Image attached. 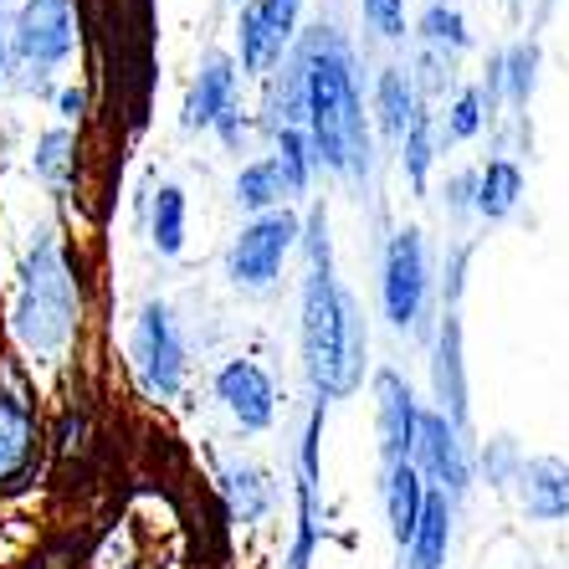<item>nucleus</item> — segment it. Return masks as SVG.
Masks as SVG:
<instances>
[{
    "instance_id": "17",
    "label": "nucleus",
    "mask_w": 569,
    "mask_h": 569,
    "mask_svg": "<svg viewBox=\"0 0 569 569\" xmlns=\"http://www.w3.org/2000/svg\"><path fill=\"white\" fill-rule=\"evenodd\" d=\"M221 492H226V503H231V513H237L241 523H257V518L267 513V503H272L267 477L257 472V467H237V462L221 472Z\"/></svg>"
},
{
    "instance_id": "13",
    "label": "nucleus",
    "mask_w": 569,
    "mask_h": 569,
    "mask_svg": "<svg viewBox=\"0 0 569 569\" xmlns=\"http://www.w3.org/2000/svg\"><path fill=\"white\" fill-rule=\"evenodd\" d=\"M385 513H390V533H396V543L411 549L416 529H421V513H426L421 472H416L411 462H396L390 477H385Z\"/></svg>"
},
{
    "instance_id": "27",
    "label": "nucleus",
    "mask_w": 569,
    "mask_h": 569,
    "mask_svg": "<svg viewBox=\"0 0 569 569\" xmlns=\"http://www.w3.org/2000/svg\"><path fill=\"white\" fill-rule=\"evenodd\" d=\"M426 37H431V41H447V47H467L462 16L447 11V6H431V16H426Z\"/></svg>"
},
{
    "instance_id": "5",
    "label": "nucleus",
    "mask_w": 569,
    "mask_h": 569,
    "mask_svg": "<svg viewBox=\"0 0 569 569\" xmlns=\"http://www.w3.org/2000/svg\"><path fill=\"white\" fill-rule=\"evenodd\" d=\"M78 41V16L72 0H27V11L16 21V57L37 72L57 67Z\"/></svg>"
},
{
    "instance_id": "11",
    "label": "nucleus",
    "mask_w": 569,
    "mask_h": 569,
    "mask_svg": "<svg viewBox=\"0 0 569 569\" xmlns=\"http://www.w3.org/2000/svg\"><path fill=\"white\" fill-rule=\"evenodd\" d=\"M31 447H37V421H31L27 400L0 385V482H11L16 472H27Z\"/></svg>"
},
{
    "instance_id": "4",
    "label": "nucleus",
    "mask_w": 569,
    "mask_h": 569,
    "mask_svg": "<svg viewBox=\"0 0 569 569\" xmlns=\"http://www.w3.org/2000/svg\"><path fill=\"white\" fill-rule=\"evenodd\" d=\"M133 365H139V380H144L149 396H174L180 390V375H186V349H180V333L170 323V308L149 303L139 313V329H133Z\"/></svg>"
},
{
    "instance_id": "2",
    "label": "nucleus",
    "mask_w": 569,
    "mask_h": 569,
    "mask_svg": "<svg viewBox=\"0 0 569 569\" xmlns=\"http://www.w3.org/2000/svg\"><path fill=\"white\" fill-rule=\"evenodd\" d=\"M303 365L318 396H349L365 375V318L329 272L303 288Z\"/></svg>"
},
{
    "instance_id": "12",
    "label": "nucleus",
    "mask_w": 569,
    "mask_h": 569,
    "mask_svg": "<svg viewBox=\"0 0 569 569\" xmlns=\"http://www.w3.org/2000/svg\"><path fill=\"white\" fill-rule=\"evenodd\" d=\"M231 88H237V72H231V57L211 52L206 67H200L196 88H190L186 103V123L190 129H206V123H221L231 113Z\"/></svg>"
},
{
    "instance_id": "14",
    "label": "nucleus",
    "mask_w": 569,
    "mask_h": 569,
    "mask_svg": "<svg viewBox=\"0 0 569 569\" xmlns=\"http://www.w3.org/2000/svg\"><path fill=\"white\" fill-rule=\"evenodd\" d=\"M523 503L529 518H569V467L559 457H539L523 467Z\"/></svg>"
},
{
    "instance_id": "31",
    "label": "nucleus",
    "mask_w": 569,
    "mask_h": 569,
    "mask_svg": "<svg viewBox=\"0 0 569 569\" xmlns=\"http://www.w3.org/2000/svg\"><path fill=\"white\" fill-rule=\"evenodd\" d=\"M62 108L67 113H82V93H62Z\"/></svg>"
},
{
    "instance_id": "10",
    "label": "nucleus",
    "mask_w": 569,
    "mask_h": 569,
    "mask_svg": "<svg viewBox=\"0 0 569 569\" xmlns=\"http://www.w3.org/2000/svg\"><path fill=\"white\" fill-rule=\"evenodd\" d=\"M375 396H380V447H385V462H411L416 451V426H421V411H416L411 400V385L400 380V375L385 370L375 380Z\"/></svg>"
},
{
    "instance_id": "18",
    "label": "nucleus",
    "mask_w": 569,
    "mask_h": 569,
    "mask_svg": "<svg viewBox=\"0 0 569 569\" xmlns=\"http://www.w3.org/2000/svg\"><path fill=\"white\" fill-rule=\"evenodd\" d=\"M482 196H477V211L482 216H492V221H498V216H508L518 206V190H523V174H518V164L513 159H492L488 164V174H482Z\"/></svg>"
},
{
    "instance_id": "28",
    "label": "nucleus",
    "mask_w": 569,
    "mask_h": 569,
    "mask_svg": "<svg viewBox=\"0 0 569 569\" xmlns=\"http://www.w3.org/2000/svg\"><path fill=\"white\" fill-rule=\"evenodd\" d=\"M482 129V98L477 93H462L457 108H451V139H472Z\"/></svg>"
},
{
    "instance_id": "1",
    "label": "nucleus",
    "mask_w": 569,
    "mask_h": 569,
    "mask_svg": "<svg viewBox=\"0 0 569 569\" xmlns=\"http://www.w3.org/2000/svg\"><path fill=\"white\" fill-rule=\"evenodd\" d=\"M303 72H308V123H313L318 159L339 174H359L370 164V133H365V113H359L355 78H349L345 41L318 31L303 47Z\"/></svg>"
},
{
    "instance_id": "23",
    "label": "nucleus",
    "mask_w": 569,
    "mask_h": 569,
    "mask_svg": "<svg viewBox=\"0 0 569 569\" xmlns=\"http://www.w3.org/2000/svg\"><path fill=\"white\" fill-rule=\"evenodd\" d=\"M318 154H308V139L298 129H278V170L288 180V190H308V164Z\"/></svg>"
},
{
    "instance_id": "6",
    "label": "nucleus",
    "mask_w": 569,
    "mask_h": 569,
    "mask_svg": "<svg viewBox=\"0 0 569 569\" xmlns=\"http://www.w3.org/2000/svg\"><path fill=\"white\" fill-rule=\"evenodd\" d=\"M292 241H298V221L288 211H272L262 221H252L237 237V247H231V278L247 282V288H267L278 278L282 257L292 252Z\"/></svg>"
},
{
    "instance_id": "29",
    "label": "nucleus",
    "mask_w": 569,
    "mask_h": 569,
    "mask_svg": "<svg viewBox=\"0 0 569 569\" xmlns=\"http://www.w3.org/2000/svg\"><path fill=\"white\" fill-rule=\"evenodd\" d=\"M508 67H513V103H523L533 88V47H518V52L508 57Z\"/></svg>"
},
{
    "instance_id": "16",
    "label": "nucleus",
    "mask_w": 569,
    "mask_h": 569,
    "mask_svg": "<svg viewBox=\"0 0 569 569\" xmlns=\"http://www.w3.org/2000/svg\"><path fill=\"white\" fill-rule=\"evenodd\" d=\"M447 533H451V513H447V492H431L421 513V529L411 539V569H441L447 559Z\"/></svg>"
},
{
    "instance_id": "21",
    "label": "nucleus",
    "mask_w": 569,
    "mask_h": 569,
    "mask_svg": "<svg viewBox=\"0 0 569 569\" xmlns=\"http://www.w3.org/2000/svg\"><path fill=\"white\" fill-rule=\"evenodd\" d=\"M380 119L390 129V139H406V129L416 123V108H411V82L400 72H385L380 78Z\"/></svg>"
},
{
    "instance_id": "20",
    "label": "nucleus",
    "mask_w": 569,
    "mask_h": 569,
    "mask_svg": "<svg viewBox=\"0 0 569 569\" xmlns=\"http://www.w3.org/2000/svg\"><path fill=\"white\" fill-rule=\"evenodd\" d=\"M154 247L164 257H174L186 247V196L174 186H164L154 196Z\"/></svg>"
},
{
    "instance_id": "32",
    "label": "nucleus",
    "mask_w": 569,
    "mask_h": 569,
    "mask_svg": "<svg viewBox=\"0 0 569 569\" xmlns=\"http://www.w3.org/2000/svg\"><path fill=\"white\" fill-rule=\"evenodd\" d=\"M437 6H441V0H437Z\"/></svg>"
},
{
    "instance_id": "15",
    "label": "nucleus",
    "mask_w": 569,
    "mask_h": 569,
    "mask_svg": "<svg viewBox=\"0 0 569 569\" xmlns=\"http://www.w3.org/2000/svg\"><path fill=\"white\" fill-rule=\"evenodd\" d=\"M416 451H421V462L447 482V488H462L467 482V467H462V451H457V426L447 416H421L416 426Z\"/></svg>"
},
{
    "instance_id": "8",
    "label": "nucleus",
    "mask_w": 569,
    "mask_h": 569,
    "mask_svg": "<svg viewBox=\"0 0 569 569\" xmlns=\"http://www.w3.org/2000/svg\"><path fill=\"white\" fill-rule=\"evenodd\" d=\"M426 298V252L421 231H400L385 252V313L396 318L400 329H411Z\"/></svg>"
},
{
    "instance_id": "22",
    "label": "nucleus",
    "mask_w": 569,
    "mask_h": 569,
    "mask_svg": "<svg viewBox=\"0 0 569 569\" xmlns=\"http://www.w3.org/2000/svg\"><path fill=\"white\" fill-rule=\"evenodd\" d=\"M437 390L441 400L451 406V416L462 421V365H457V323L447 318V329H441V365H437Z\"/></svg>"
},
{
    "instance_id": "26",
    "label": "nucleus",
    "mask_w": 569,
    "mask_h": 569,
    "mask_svg": "<svg viewBox=\"0 0 569 569\" xmlns=\"http://www.w3.org/2000/svg\"><path fill=\"white\" fill-rule=\"evenodd\" d=\"M426 164H431V144H426V119L416 113V123L406 129V170L416 186H426Z\"/></svg>"
},
{
    "instance_id": "7",
    "label": "nucleus",
    "mask_w": 569,
    "mask_h": 569,
    "mask_svg": "<svg viewBox=\"0 0 569 569\" xmlns=\"http://www.w3.org/2000/svg\"><path fill=\"white\" fill-rule=\"evenodd\" d=\"M303 0H247L241 11V67L247 72H267L292 41Z\"/></svg>"
},
{
    "instance_id": "30",
    "label": "nucleus",
    "mask_w": 569,
    "mask_h": 569,
    "mask_svg": "<svg viewBox=\"0 0 569 569\" xmlns=\"http://www.w3.org/2000/svg\"><path fill=\"white\" fill-rule=\"evenodd\" d=\"M0 11H6V0H0ZM0 72H6V16H0Z\"/></svg>"
},
{
    "instance_id": "24",
    "label": "nucleus",
    "mask_w": 569,
    "mask_h": 569,
    "mask_svg": "<svg viewBox=\"0 0 569 569\" xmlns=\"http://www.w3.org/2000/svg\"><path fill=\"white\" fill-rule=\"evenodd\" d=\"M67 144H72V139H67V129H52V133H47V139H41L37 170L47 174L52 186H62V180H67Z\"/></svg>"
},
{
    "instance_id": "9",
    "label": "nucleus",
    "mask_w": 569,
    "mask_h": 569,
    "mask_svg": "<svg viewBox=\"0 0 569 569\" xmlns=\"http://www.w3.org/2000/svg\"><path fill=\"white\" fill-rule=\"evenodd\" d=\"M216 396L226 400V411L237 416L247 431H262V426L272 421V406H278L272 380L257 370L252 359H231V365L216 375Z\"/></svg>"
},
{
    "instance_id": "3",
    "label": "nucleus",
    "mask_w": 569,
    "mask_h": 569,
    "mask_svg": "<svg viewBox=\"0 0 569 569\" xmlns=\"http://www.w3.org/2000/svg\"><path fill=\"white\" fill-rule=\"evenodd\" d=\"M72 318H78L72 272H67L57 241L41 237L27 257V278H21L11 329H16V339H21V349H31V355H57V349L67 345V333H72Z\"/></svg>"
},
{
    "instance_id": "19",
    "label": "nucleus",
    "mask_w": 569,
    "mask_h": 569,
    "mask_svg": "<svg viewBox=\"0 0 569 569\" xmlns=\"http://www.w3.org/2000/svg\"><path fill=\"white\" fill-rule=\"evenodd\" d=\"M282 190H288V180H282L278 159H262V164H252V170L237 174V200L247 206V211H267V206H278Z\"/></svg>"
},
{
    "instance_id": "25",
    "label": "nucleus",
    "mask_w": 569,
    "mask_h": 569,
    "mask_svg": "<svg viewBox=\"0 0 569 569\" xmlns=\"http://www.w3.org/2000/svg\"><path fill=\"white\" fill-rule=\"evenodd\" d=\"M359 6H365V21L380 37H400L406 31V0H359Z\"/></svg>"
}]
</instances>
